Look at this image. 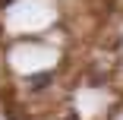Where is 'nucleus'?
Here are the masks:
<instances>
[{"label": "nucleus", "mask_w": 123, "mask_h": 120, "mask_svg": "<svg viewBox=\"0 0 123 120\" xmlns=\"http://www.w3.org/2000/svg\"><path fill=\"white\" fill-rule=\"evenodd\" d=\"M51 73H38V76H29L25 82H29V88H35V92H41V88H47V85H51Z\"/></svg>", "instance_id": "f257e3e1"}, {"label": "nucleus", "mask_w": 123, "mask_h": 120, "mask_svg": "<svg viewBox=\"0 0 123 120\" xmlns=\"http://www.w3.org/2000/svg\"><path fill=\"white\" fill-rule=\"evenodd\" d=\"M120 47H123V44H120Z\"/></svg>", "instance_id": "f03ea898"}]
</instances>
